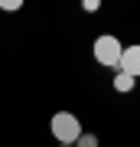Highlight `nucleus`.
Instances as JSON below:
<instances>
[{
    "instance_id": "1",
    "label": "nucleus",
    "mask_w": 140,
    "mask_h": 147,
    "mask_svg": "<svg viewBox=\"0 0 140 147\" xmlns=\"http://www.w3.org/2000/svg\"><path fill=\"white\" fill-rule=\"evenodd\" d=\"M49 131H52V137H56L62 147H72L78 137H82L85 131H82V121H78L72 111H59V115H52V121H49Z\"/></svg>"
},
{
    "instance_id": "2",
    "label": "nucleus",
    "mask_w": 140,
    "mask_h": 147,
    "mask_svg": "<svg viewBox=\"0 0 140 147\" xmlns=\"http://www.w3.org/2000/svg\"><path fill=\"white\" fill-rule=\"evenodd\" d=\"M121 53H124V46H121V39H117V36H98V39H94V59H98L101 65L117 69Z\"/></svg>"
},
{
    "instance_id": "3",
    "label": "nucleus",
    "mask_w": 140,
    "mask_h": 147,
    "mask_svg": "<svg viewBox=\"0 0 140 147\" xmlns=\"http://www.w3.org/2000/svg\"><path fill=\"white\" fill-rule=\"evenodd\" d=\"M117 69L137 82V75H140V46H127L124 53H121V62H117Z\"/></svg>"
},
{
    "instance_id": "4",
    "label": "nucleus",
    "mask_w": 140,
    "mask_h": 147,
    "mask_svg": "<svg viewBox=\"0 0 140 147\" xmlns=\"http://www.w3.org/2000/svg\"><path fill=\"white\" fill-rule=\"evenodd\" d=\"M114 88H117V92H130V88H134V79L124 75V72H117V75H114Z\"/></svg>"
},
{
    "instance_id": "5",
    "label": "nucleus",
    "mask_w": 140,
    "mask_h": 147,
    "mask_svg": "<svg viewBox=\"0 0 140 147\" xmlns=\"http://www.w3.org/2000/svg\"><path fill=\"white\" fill-rule=\"evenodd\" d=\"M75 147H98V137H94V134H82L75 141Z\"/></svg>"
},
{
    "instance_id": "6",
    "label": "nucleus",
    "mask_w": 140,
    "mask_h": 147,
    "mask_svg": "<svg viewBox=\"0 0 140 147\" xmlns=\"http://www.w3.org/2000/svg\"><path fill=\"white\" fill-rule=\"evenodd\" d=\"M0 7L3 10H20V0H0Z\"/></svg>"
}]
</instances>
